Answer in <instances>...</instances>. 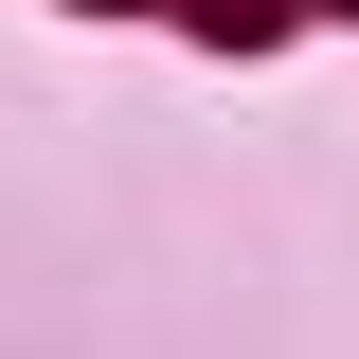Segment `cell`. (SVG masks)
<instances>
[{"label":"cell","mask_w":359,"mask_h":359,"mask_svg":"<svg viewBox=\"0 0 359 359\" xmlns=\"http://www.w3.org/2000/svg\"><path fill=\"white\" fill-rule=\"evenodd\" d=\"M341 18H359V0H341Z\"/></svg>","instance_id":"obj_1"}]
</instances>
